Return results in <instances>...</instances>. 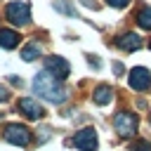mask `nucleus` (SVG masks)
<instances>
[{
	"mask_svg": "<svg viewBox=\"0 0 151 151\" xmlns=\"http://www.w3.org/2000/svg\"><path fill=\"white\" fill-rule=\"evenodd\" d=\"M106 2H109L111 7H125V5L130 2V0H106Z\"/></svg>",
	"mask_w": 151,
	"mask_h": 151,
	"instance_id": "nucleus-16",
	"label": "nucleus"
},
{
	"mask_svg": "<svg viewBox=\"0 0 151 151\" xmlns=\"http://www.w3.org/2000/svg\"><path fill=\"white\" fill-rule=\"evenodd\" d=\"M73 144H76V149H80V151H94V149H97V132H94L92 127H85V130H80V132L73 137Z\"/></svg>",
	"mask_w": 151,
	"mask_h": 151,
	"instance_id": "nucleus-6",
	"label": "nucleus"
},
{
	"mask_svg": "<svg viewBox=\"0 0 151 151\" xmlns=\"http://www.w3.org/2000/svg\"><path fill=\"white\" fill-rule=\"evenodd\" d=\"M130 149H132V151H151V144H149V142H144V139H139V142L130 144Z\"/></svg>",
	"mask_w": 151,
	"mask_h": 151,
	"instance_id": "nucleus-14",
	"label": "nucleus"
},
{
	"mask_svg": "<svg viewBox=\"0 0 151 151\" xmlns=\"http://www.w3.org/2000/svg\"><path fill=\"white\" fill-rule=\"evenodd\" d=\"M19 109L28 116V118H33V120H38V118H42L45 116V111H42V106L38 104V101H33V99H28V97H24V99H19Z\"/></svg>",
	"mask_w": 151,
	"mask_h": 151,
	"instance_id": "nucleus-8",
	"label": "nucleus"
},
{
	"mask_svg": "<svg viewBox=\"0 0 151 151\" xmlns=\"http://www.w3.org/2000/svg\"><path fill=\"white\" fill-rule=\"evenodd\" d=\"M5 17L14 24V26H26L31 21V7L26 0H17V2H9L7 9H5Z\"/></svg>",
	"mask_w": 151,
	"mask_h": 151,
	"instance_id": "nucleus-2",
	"label": "nucleus"
},
{
	"mask_svg": "<svg viewBox=\"0 0 151 151\" xmlns=\"http://www.w3.org/2000/svg\"><path fill=\"white\" fill-rule=\"evenodd\" d=\"M5 139L12 142V144H17V146H26L31 142V132H28V127L12 123V125L5 127Z\"/></svg>",
	"mask_w": 151,
	"mask_h": 151,
	"instance_id": "nucleus-4",
	"label": "nucleus"
},
{
	"mask_svg": "<svg viewBox=\"0 0 151 151\" xmlns=\"http://www.w3.org/2000/svg\"><path fill=\"white\" fill-rule=\"evenodd\" d=\"M0 101H7V90L0 87Z\"/></svg>",
	"mask_w": 151,
	"mask_h": 151,
	"instance_id": "nucleus-17",
	"label": "nucleus"
},
{
	"mask_svg": "<svg viewBox=\"0 0 151 151\" xmlns=\"http://www.w3.org/2000/svg\"><path fill=\"white\" fill-rule=\"evenodd\" d=\"M130 87L132 90H149V85H151V73L144 68V66H137V68H132L130 71Z\"/></svg>",
	"mask_w": 151,
	"mask_h": 151,
	"instance_id": "nucleus-7",
	"label": "nucleus"
},
{
	"mask_svg": "<svg viewBox=\"0 0 151 151\" xmlns=\"http://www.w3.org/2000/svg\"><path fill=\"white\" fill-rule=\"evenodd\" d=\"M111 99H113V90H111L109 85H99V87L94 90V101H97V104L104 106V104H109Z\"/></svg>",
	"mask_w": 151,
	"mask_h": 151,
	"instance_id": "nucleus-11",
	"label": "nucleus"
},
{
	"mask_svg": "<svg viewBox=\"0 0 151 151\" xmlns=\"http://www.w3.org/2000/svg\"><path fill=\"white\" fill-rule=\"evenodd\" d=\"M113 71H116V73H123V64L116 61V64H113Z\"/></svg>",
	"mask_w": 151,
	"mask_h": 151,
	"instance_id": "nucleus-18",
	"label": "nucleus"
},
{
	"mask_svg": "<svg viewBox=\"0 0 151 151\" xmlns=\"http://www.w3.org/2000/svg\"><path fill=\"white\" fill-rule=\"evenodd\" d=\"M9 83H12V85H21V78H14V76H12V78H9Z\"/></svg>",
	"mask_w": 151,
	"mask_h": 151,
	"instance_id": "nucleus-19",
	"label": "nucleus"
},
{
	"mask_svg": "<svg viewBox=\"0 0 151 151\" xmlns=\"http://www.w3.org/2000/svg\"><path fill=\"white\" fill-rule=\"evenodd\" d=\"M83 2H85V5H92V0H83Z\"/></svg>",
	"mask_w": 151,
	"mask_h": 151,
	"instance_id": "nucleus-20",
	"label": "nucleus"
},
{
	"mask_svg": "<svg viewBox=\"0 0 151 151\" xmlns=\"http://www.w3.org/2000/svg\"><path fill=\"white\" fill-rule=\"evenodd\" d=\"M45 71H50L54 78L64 80V78L71 73V66H68V61H66L64 57H47V59H45Z\"/></svg>",
	"mask_w": 151,
	"mask_h": 151,
	"instance_id": "nucleus-5",
	"label": "nucleus"
},
{
	"mask_svg": "<svg viewBox=\"0 0 151 151\" xmlns=\"http://www.w3.org/2000/svg\"><path fill=\"white\" fill-rule=\"evenodd\" d=\"M54 7H57V9H61V12H66V14H73V9H71V7L66 5V2H57Z\"/></svg>",
	"mask_w": 151,
	"mask_h": 151,
	"instance_id": "nucleus-15",
	"label": "nucleus"
},
{
	"mask_svg": "<svg viewBox=\"0 0 151 151\" xmlns=\"http://www.w3.org/2000/svg\"><path fill=\"white\" fill-rule=\"evenodd\" d=\"M116 45H118L120 50H125V52H134V50L142 47V38H139L137 33H125V35H120V38L116 40Z\"/></svg>",
	"mask_w": 151,
	"mask_h": 151,
	"instance_id": "nucleus-9",
	"label": "nucleus"
},
{
	"mask_svg": "<svg viewBox=\"0 0 151 151\" xmlns=\"http://www.w3.org/2000/svg\"><path fill=\"white\" fill-rule=\"evenodd\" d=\"M17 45H19V33L12 31V28H0V47L12 50Z\"/></svg>",
	"mask_w": 151,
	"mask_h": 151,
	"instance_id": "nucleus-10",
	"label": "nucleus"
},
{
	"mask_svg": "<svg viewBox=\"0 0 151 151\" xmlns=\"http://www.w3.org/2000/svg\"><path fill=\"white\" fill-rule=\"evenodd\" d=\"M33 90H35V94H40L42 99H47L52 104H61L66 99V90L50 71H42L33 78Z\"/></svg>",
	"mask_w": 151,
	"mask_h": 151,
	"instance_id": "nucleus-1",
	"label": "nucleus"
},
{
	"mask_svg": "<svg viewBox=\"0 0 151 151\" xmlns=\"http://www.w3.org/2000/svg\"><path fill=\"white\" fill-rule=\"evenodd\" d=\"M137 24H139L142 28L151 31V7H144V9H139V14H137Z\"/></svg>",
	"mask_w": 151,
	"mask_h": 151,
	"instance_id": "nucleus-13",
	"label": "nucleus"
},
{
	"mask_svg": "<svg viewBox=\"0 0 151 151\" xmlns=\"http://www.w3.org/2000/svg\"><path fill=\"white\" fill-rule=\"evenodd\" d=\"M38 54H40V45H38V42H31V45H26V47L21 50V57H24V61H33Z\"/></svg>",
	"mask_w": 151,
	"mask_h": 151,
	"instance_id": "nucleus-12",
	"label": "nucleus"
},
{
	"mask_svg": "<svg viewBox=\"0 0 151 151\" xmlns=\"http://www.w3.org/2000/svg\"><path fill=\"white\" fill-rule=\"evenodd\" d=\"M113 127L120 137H132L137 132V116L130 113V111H120L116 118H113Z\"/></svg>",
	"mask_w": 151,
	"mask_h": 151,
	"instance_id": "nucleus-3",
	"label": "nucleus"
}]
</instances>
